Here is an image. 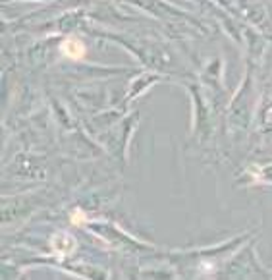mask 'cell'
<instances>
[{
    "instance_id": "cell-1",
    "label": "cell",
    "mask_w": 272,
    "mask_h": 280,
    "mask_svg": "<svg viewBox=\"0 0 272 280\" xmlns=\"http://www.w3.org/2000/svg\"><path fill=\"white\" fill-rule=\"evenodd\" d=\"M50 246H52V251L56 253L58 257H68L75 251V240H73L72 234L68 232H56L52 240H50Z\"/></svg>"
},
{
    "instance_id": "cell-2",
    "label": "cell",
    "mask_w": 272,
    "mask_h": 280,
    "mask_svg": "<svg viewBox=\"0 0 272 280\" xmlns=\"http://www.w3.org/2000/svg\"><path fill=\"white\" fill-rule=\"evenodd\" d=\"M60 50H62L64 56H68V58L72 60H79L85 56V44L81 43L79 39H75V37L66 39L64 43L60 44Z\"/></svg>"
},
{
    "instance_id": "cell-3",
    "label": "cell",
    "mask_w": 272,
    "mask_h": 280,
    "mask_svg": "<svg viewBox=\"0 0 272 280\" xmlns=\"http://www.w3.org/2000/svg\"><path fill=\"white\" fill-rule=\"evenodd\" d=\"M83 221H85V215H83L81 211H73V217H72L73 224H81Z\"/></svg>"
}]
</instances>
